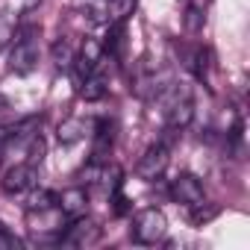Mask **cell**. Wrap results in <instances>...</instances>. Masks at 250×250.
<instances>
[{"label": "cell", "mask_w": 250, "mask_h": 250, "mask_svg": "<svg viewBox=\"0 0 250 250\" xmlns=\"http://www.w3.org/2000/svg\"><path fill=\"white\" fill-rule=\"evenodd\" d=\"M162 97V103H165V127L168 130H186L188 124L194 121V100H191V91L180 83H168L165 85V91L159 94Z\"/></svg>", "instance_id": "1"}, {"label": "cell", "mask_w": 250, "mask_h": 250, "mask_svg": "<svg viewBox=\"0 0 250 250\" xmlns=\"http://www.w3.org/2000/svg\"><path fill=\"white\" fill-rule=\"evenodd\" d=\"M130 232H133V241H139V244H156L168 232V218H165L162 209H153V206L142 209L133 218V229Z\"/></svg>", "instance_id": "2"}, {"label": "cell", "mask_w": 250, "mask_h": 250, "mask_svg": "<svg viewBox=\"0 0 250 250\" xmlns=\"http://www.w3.org/2000/svg\"><path fill=\"white\" fill-rule=\"evenodd\" d=\"M27 221H30V232L39 235V238H62V232L68 227V218L62 215L59 206L27 212Z\"/></svg>", "instance_id": "3"}, {"label": "cell", "mask_w": 250, "mask_h": 250, "mask_svg": "<svg viewBox=\"0 0 250 250\" xmlns=\"http://www.w3.org/2000/svg\"><path fill=\"white\" fill-rule=\"evenodd\" d=\"M168 159H171L168 142H156V145H150V147L142 153V159L136 162V174H139L145 183H153V180H159V177L165 174Z\"/></svg>", "instance_id": "4"}, {"label": "cell", "mask_w": 250, "mask_h": 250, "mask_svg": "<svg viewBox=\"0 0 250 250\" xmlns=\"http://www.w3.org/2000/svg\"><path fill=\"white\" fill-rule=\"evenodd\" d=\"M18 36L21 39L15 42V47L9 53V71L24 77V74H33L39 65V44H36L33 33H18Z\"/></svg>", "instance_id": "5"}, {"label": "cell", "mask_w": 250, "mask_h": 250, "mask_svg": "<svg viewBox=\"0 0 250 250\" xmlns=\"http://www.w3.org/2000/svg\"><path fill=\"white\" fill-rule=\"evenodd\" d=\"M100 227H97V221H91V218H85V215H80V218H74V221H68V227H65V232H62V244H71V247H91V244H97L100 241Z\"/></svg>", "instance_id": "6"}, {"label": "cell", "mask_w": 250, "mask_h": 250, "mask_svg": "<svg viewBox=\"0 0 250 250\" xmlns=\"http://www.w3.org/2000/svg\"><path fill=\"white\" fill-rule=\"evenodd\" d=\"M171 197L177 200V203H183V206H197V203H203V197H206V191H203V183L194 177V174H177L174 180H171Z\"/></svg>", "instance_id": "7"}, {"label": "cell", "mask_w": 250, "mask_h": 250, "mask_svg": "<svg viewBox=\"0 0 250 250\" xmlns=\"http://www.w3.org/2000/svg\"><path fill=\"white\" fill-rule=\"evenodd\" d=\"M39 183V171L36 165H15L3 174V180H0V188H3L6 194H24V191H33Z\"/></svg>", "instance_id": "8"}, {"label": "cell", "mask_w": 250, "mask_h": 250, "mask_svg": "<svg viewBox=\"0 0 250 250\" xmlns=\"http://www.w3.org/2000/svg\"><path fill=\"white\" fill-rule=\"evenodd\" d=\"M56 206L62 209V215H65L68 221H74V218L85 215V209H88V191H85L83 186L65 188V191L56 197Z\"/></svg>", "instance_id": "9"}, {"label": "cell", "mask_w": 250, "mask_h": 250, "mask_svg": "<svg viewBox=\"0 0 250 250\" xmlns=\"http://www.w3.org/2000/svg\"><path fill=\"white\" fill-rule=\"evenodd\" d=\"M115 145V121L100 118L94 127V150H91V162H106V156L112 153Z\"/></svg>", "instance_id": "10"}, {"label": "cell", "mask_w": 250, "mask_h": 250, "mask_svg": "<svg viewBox=\"0 0 250 250\" xmlns=\"http://www.w3.org/2000/svg\"><path fill=\"white\" fill-rule=\"evenodd\" d=\"M106 77L94 68V71H88L85 77H80V85H77V94L83 97V100H100L103 94H106Z\"/></svg>", "instance_id": "11"}, {"label": "cell", "mask_w": 250, "mask_h": 250, "mask_svg": "<svg viewBox=\"0 0 250 250\" xmlns=\"http://www.w3.org/2000/svg\"><path fill=\"white\" fill-rule=\"evenodd\" d=\"M186 65L194 71L197 80H206L209 77V68H212V53L206 47H191V53L186 56Z\"/></svg>", "instance_id": "12"}, {"label": "cell", "mask_w": 250, "mask_h": 250, "mask_svg": "<svg viewBox=\"0 0 250 250\" xmlns=\"http://www.w3.org/2000/svg\"><path fill=\"white\" fill-rule=\"evenodd\" d=\"M85 130H88V127H85L83 118H68V121L59 124V133H56V136H59L62 145H74V142H80V139L85 136Z\"/></svg>", "instance_id": "13"}, {"label": "cell", "mask_w": 250, "mask_h": 250, "mask_svg": "<svg viewBox=\"0 0 250 250\" xmlns=\"http://www.w3.org/2000/svg\"><path fill=\"white\" fill-rule=\"evenodd\" d=\"M74 44L68 42V39H59L56 44H53V65L56 68H71L74 65Z\"/></svg>", "instance_id": "14"}, {"label": "cell", "mask_w": 250, "mask_h": 250, "mask_svg": "<svg viewBox=\"0 0 250 250\" xmlns=\"http://www.w3.org/2000/svg\"><path fill=\"white\" fill-rule=\"evenodd\" d=\"M56 191H47V188H39V191H33L30 197H27V212H36V209H50V206H56Z\"/></svg>", "instance_id": "15"}, {"label": "cell", "mask_w": 250, "mask_h": 250, "mask_svg": "<svg viewBox=\"0 0 250 250\" xmlns=\"http://www.w3.org/2000/svg\"><path fill=\"white\" fill-rule=\"evenodd\" d=\"M133 9H136V0H109V6H106L109 18L112 21H121V24L133 15Z\"/></svg>", "instance_id": "16"}, {"label": "cell", "mask_w": 250, "mask_h": 250, "mask_svg": "<svg viewBox=\"0 0 250 250\" xmlns=\"http://www.w3.org/2000/svg\"><path fill=\"white\" fill-rule=\"evenodd\" d=\"M206 27V9H197V6H186V33L197 36L200 30Z\"/></svg>", "instance_id": "17"}, {"label": "cell", "mask_w": 250, "mask_h": 250, "mask_svg": "<svg viewBox=\"0 0 250 250\" xmlns=\"http://www.w3.org/2000/svg\"><path fill=\"white\" fill-rule=\"evenodd\" d=\"M109 197H112V212L115 215H127L133 206H130V200H127V194H124L121 188H115V191H109Z\"/></svg>", "instance_id": "18"}, {"label": "cell", "mask_w": 250, "mask_h": 250, "mask_svg": "<svg viewBox=\"0 0 250 250\" xmlns=\"http://www.w3.org/2000/svg\"><path fill=\"white\" fill-rule=\"evenodd\" d=\"M215 215H218V206H206V209H203V203L191 206V221H194V224H206V221H212Z\"/></svg>", "instance_id": "19"}, {"label": "cell", "mask_w": 250, "mask_h": 250, "mask_svg": "<svg viewBox=\"0 0 250 250\" xmlns=\"http://www.w3.org/2000/svg\"><path fill=\"white\" fill-rule=\"evenodd\" d=\"M18 247H24V241L18 235H12L3 224H0V250H18Z\"/></svg>", "instance_id": "20"}, {"label": "cell", "mask_w": 250, "mask_h": 250, "mask_svg": "<svg viewBox=\"0 0 250 250\" xmlns=\"http://www.w3.org/2000/svg\"><path fill=\"white\" fill-rule=\"evenodd\" d=\"M15 36H18V27L12 21H0V47H6Z\"/></svg>", "instance_id": "21"}, {"label": "cell", "mask_w": 250, "mask_h": 250, "mask_svg": "<svg viewBox=\"0 0 250 250\" xmlns=\"http://www.w3.org/2000/svg\"><path fill=\"white\" fill-rule=\"evenodd\" d=\"M36 3H39V0H24V9H27V12H30V9H33V6H36Z\"/></svg>", "instance_id": "22"}]
</instances>
